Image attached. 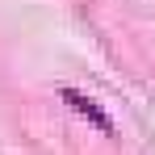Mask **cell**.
I'll return each mask as SVG.
<instances>
[{
	"instance_id": "1",
	"label": "cell",
	"mask_w": 155,
	"mask_h": 155,
	"mask_svg": "<svg viewBox=\"0 0 155 155\" xmlns=\"http://www.w3.org/2000/svg\"><path fill=\"white\" fill-rule=\"evenodd\" d=\"M63 101H67V105H76V109L84 113V117H88V122H92V126L109 130V113H101V109H97V105L88 101V97H80L76 88H63Z\"/></svg>"
}]
</instances>
